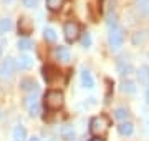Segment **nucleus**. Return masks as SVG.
Instances as JSON below:
<instances>
[{"instance_id":"f257e3e1","label":"nucleus","mask_w":149,"mask_h":141,"mask_svg":"<svg viewBox=\"0 0 149 141\" xmlns=\"http://www.w3.org/2000/svg\"><path fill=\"white\" fill-rule=\"evenodd\" d=\"M109 126H111V121H109V118H108L106 114L95 116L90 121V131H91V135H95L96 138H101V136L106 135Z\"/></svg>"},{"instance_id":"f03ea898","label":"nucleus","mask_w":149,"mask_h":141,"mask_svg":"<svg viewBox=\"0 0 149 141\" xmlns=\"http://www.w3.org/2000/svg\"><path fill=\"white\" fill-rule=\"evenodd\" d=\"M123 42H124V30L121 27H114L109 30V35H108V43H109V48L111 50H119L123 47Z\"/></svg>"},{"instance_id":"7ed1b4c3","label":"nucleus","mask_w":149,"mask_h":141,"mask_svg":"<svg viewBox=\"0 0 149 141\" xmlns=\"http://www.w3.org/2000/svg\"><path fill=\"white\" fill-rule=\"evenodd\" d=\"M45 106L50 110H58L63 106V93L52 90L45 95Z\"/></svg>"},{"instance_id":"20e7f679","label":"nucleus","mask_w":149,"mask_h":141,"mask_svg":"<svg viewBox=\"0 0 149 141\" xmlns=\"http://www.w3.org/2000/svg\"><path fill=\"white\" fill-rule=\"evenodd\" d=\"M63 32H65V38H66V42L71 43V42H74L76 38L80 37V23L70 20V22L65 23Z\"/></svg>"},{"instance_id":"39448f33","label":"nucleus","mask_w":149,"mask_h":141,"mask_svg":"<svg viewBox=\"0 0 149 141\" xmlns=\"http://www.w3.org/2000/svg\"><path fill=\"white\" fill-rule=\"evenodd\" d=\"M15 68H17V63L13 58H7L3 61V65L0 66V75H3L5 78H12L13 73H15Z\"/></svg>"},{"instance_id":"423d86ee","label":"nucleus","mask_w":149,"mask_h":141,"mask_svg":"<svg viewBox=\"0 0 149 141\" xmlns=\"http://www.w3.org/2000/svg\"><path fill=\"white\" fill-rule=\"evenodd\" d=\"M116 70L121 76H128V75L133 73V65H131V61H129L128 58H121V60H118Z\"/></svg>"},{"instance_id":"0eeeda50","label":"nucleus","mask_w":149,"mask_h":141,"mask_svg":"<svg viewBox=\"0 0 149 141\" xmlns=\"http://www.w3.org/2000/svg\"><path fill=\"white\" fill-rule=\"evenodd\" d=\"M58 76H60V70L56 68V66H53V65H45L43 66V78H45L47 83L56 80Z\"/></svg>"},{"instance_id":"6e6552de","label":"nucleus","mask_w":149,"mask_h":141,"mask_svg":"<svg viewBox=\"0 0 149 141\" xmlns=\"http://www.w3.org/2000/svg\"><path fill=\"white\" fill-rule=\"evenodd\" d=\"M18 32H20L22 35H30V33L33 32L32 20L27 18V17H22L20 20H18Z\"/></svg>"},{"instance_id":"1a4fd4ad","label":"nucleus","mask_w":149,"mask_h":141,"mask_svg":"<svg viewBox=\"0 0 149 141\" xmlns=\"http://www.w3.org/2000/svg\"><path fill=\"white\" fill-rule=\"evenodd\" d=\"M60 135L65 141H76V133H74V128L71 125H65L60 131Z\"/></svg>"},{"instance_id":"9d476101","label":"nucleus","mask_w":149,"mask_h":141,"mask_svg":"<svg viewBox=\"0 0 149 141\" xmlns=\"http://www.w3.org/2000/svg\"><path fill=\"white\" fill-rule=\"evenodd\" d=\"M17 66L20 70H30L33 66V58L28 55H20V58L17 60Z\"/></svg>"},{"instance_id":"9b49d317","label":"nucleus","mask_w":149,"mask_h":141,"mask_svg":"<svg viewBox=\"0 0 149 141\" xmlns=\"http://www.w3.org/2000/svg\"><path fill=\"white\" fill-rule=\"evenodd\" d=\"M20 87H22V90H25V91H30V93H33V95H37V93H38V85L33 82V80H30V78H25V80H22Z\"/></svg>"},{"instance_id":"f8f14e48","label":"nucleus","mask_w":149,"mask_h":141,"mask_svg":"<svg viewBox=\"0 0 149 141\" xmlns=\"http://www.w3.org/2000/svg\"><path fill=\"white\" fill-rule=\"evenodd\" d=\"M81 83H83V87L85 88H95V80H93V76L88 70H83L81 71Z\"/></svg>"},{"instance_id":"ddd939ff","label":"nucleus","mask_w":149,"mask_h":141,"mask_svg":"<svg viewBox=\"0 0 149 141\" xmlns=\"http://www.w3.org/2000/svg\"><path fill=\"white\" fill-rule=\"evenodd\" d=\"M118 131H119V135H123V136H131L133 131H134V125L129 123V121H123L121 125L118 126Z\"/></svg>"},{"instance_id":"4468645a","label":"nucleus","mask_w":149,"mask_h":141,"mask_svg":"<svg viewBox=\"0 0 149 141\" xmlns=\"http://www.w3.org/2000/svg\"><path fill=\"white\" fill-rule=\"evenodd\" d=\"M55 57H56L60 61L66 63V61H70V50L66 48V47H58V48L55 50Z\"/></svg>"},{"instance_id":"2eb2a0df","label":"nucleus","mask_w":149,"mask_h":141,"mask_svg":"<svg viewBox=\"0 0 149 141\" xmlns=\"http://www.w3.org/2000/svg\"><path fill=\"white\" fill-rule=\"evenodd\" d=\"M138 78H139V83H143V85H148L149 87V66H141L138 71Z\"/></svg>"},{"instance_id":"dca6fc26","label":"nucleus","mask_w":149,"mask_h":141,"mask_svg":"<svg viewBox=\"0 0 149 141\" xmlns=\"http://www.w3.org/2000/svg\"><path fill=\"white\" fill-rule=\"evenodd\" d=\"M25 138H27L25 128H23L22 125L15 126V128H13V141H25Z\"/></svg>"},{"instance_id":"f3484780","label":"nucleus","mask_w":149,"mask_h":141,"mask_svg":"<svg viewBox=\"0 0 149 141\" xmlns=\"http://www.w3.org/2000/svg\"><path fill=\"white\" fill-rule=\"evenodd\" d=\"M13 27V23H12L10 18H0V35H5L8 33Z\"/></svg>"},{"instance_id":"a211bd4d","label":"nucleus","mask_w":149,"mask_h":141,"mask_svg":"<svg viewBox=\"0 0 149 141\" xmlns=\"http://www.w3.org/2000/svg\"><path fill=\"white\" fill-rule=\"evenodd\" d=\"M148 40V32H144V30H141V32H136L133 35V43L134 45H141L144 43Z\"/></svg>"},{"instance_id":"6ab92c4d","label":"nucleus","mask_w":149,"mask_h":141,"mask_svg":"<svg viewBox=\"0 0 149 141\" xmlns=\"http://www.w3.org/2000/svg\"><path fill=\"white\" fill-rule=\"evenodd\" d=\"M119 88H121L123 93H134V91H136V85H134V82H129V80L123 82Z\"/></svg>"},{"instance_id":"aec40b11","label":"nucleus","mask_w":149,"mask_h":141,"mask_svg":"<svg viewBox=\"0 0 149 141\" xmlns=\"http://www.w3.org/2000/svg\"><path fill=\"white\" fill-rule=\"evenodd\" d=\"M63 3H65V0H47V7L52 12L60 10V8L63 7Z\"/></svg>"},{"instance_id":"412c9836","label":"nucleus","mask_w":149,"mask_h":141,"mask_svg":"<svg viewBox=\"0 0 149 141\" xmlns=\"http://www.w3.org/2000/svg\"><path fill=\"white\" fill-rule=\"evenodd\" d=\"M43 37H45L47 42H56V32L52 27H47L43 30Z\"/></svg>"},{"instance_id":"4be33fe9","label":"nucleus","mask_w":149,"mask_h":141,"mask_svg":"<svg viewBox=\"0 0 149 141\" xmlns=\"http://www.w3.org/2000/svg\"><path fill=\"white\" fill-rule=\"evenodd\" d=\"M17 47L20 50H30L33 47V43H32V40H28V38H20L18 43H17Z\"/></svg>"},{"instance_id":"5701e85b","label":"nucleus","mask_w":149,"mask_h":141,"mask_svg":"<svg viewBox=\"0 0 149 141\" xmlns=\"http://www.w3.org/2000/svg\"><path fill=\"white\" fill-rule=\"evenodd\" d=\"M128 114H129V111H128L126 108H123V106H121V108H116V110H114V118L121 119V121L128 118Z\"/></svg>"},{"instance_id":"b1692460","label":"nucleus","mask_w":149,"mask_h":141,"mask_svg":"<svg viewBox=\"0 0 149 141\" xmlns=\"http://www.w3.org/2000/svg\"><path fill=\"white\" fill-rule=\"evenodd\" d=\"M81 45H83L85 48H90V47H91V35L88 32L81 35Z\"/></svg>"},{"instance_id":"393cba45","label":"nucleus","mask_w":149,"mask_h":141,"mask_svg":"<svg viewBox=\"0 0 149 141\" xmlns=\"http://www.w3.org/2000/svg\"><path fill=\"white\" fill-rule=\"evenodd\" d=\"M23 5L27 8H35L38 5V0H23Z\"/></svg>"},{"instance_id":"a878e982","label":"nucleus","mask_w":149,"mask_h":141,"mask_svg":"<svg viewBox=\"0 0 149 141\" xmlns=\"http://www.w3.org/2000/svg\"><path fill=\"white\" fill-rule=\"evenodd\" d=\"M28 111H30V114H32V116H38V114H40V106H38V103L33 105V106H30V108H28Z\"/></svg>"},{"instance_id":"bb28decb","label":"nucleus","mask_w":149,"mask_h":141,"mask_svg":"<svg viewBox=\"0 0 149 141\" xmlns=\"http://www.w3.org/2000/svg\"><path fill=\"white\" fill-rule=\"evenodd\" d=\"M3 45H7V42L3 38H0V55H2V50H3Z\"/></svg>"},{"instance_id":"cd10ccee","label":"nucleus","mask_w":149,"mask_h":141,"mask_svg":"<svg viewBox=\"0 0 149 141\" xmlns=\"http://www.w3.org/2000/svg\"><path fill=\"white\" fill-rule=\"evenodd\" d=\"M146 101L149 103V87H148V90H146Z\"/></svg>"},{"instance_id":"c85d7f7f","label":"nucleus","mask_w":149,"mask_h":141,"mask_svg":"<svg viewBox=\"0 0 149 141\" xmlns=\"http://www.w3.org/2000/svg\"><path fill=\"white\" fill-rule=\"evenodd\" d=\"M28 141H40V140H38L37 136H33V138H30V140H28Z\"/></svg>"},{"instance_id":"c756f323","label":"nucleus","mask_w":149,"mask_h":141,"mask_svg":"<svg viewBox=\"0 0 149 141\" xmlns=\"http://www.w3.org/2000/svg\"><path fill=\"white\" fill-rule=\"evenodd\" d=\"M90 141H103L101 138H93V140H90Z\"/></svg>"},{"instance_id":"7c9ffc66","label":"nucleus","mask_w":149,"mask_h":141,"mask_svg":"<svg viewBox=\"0 0 149 141\" xmlns=\"http://www.w3.org/2000/svg\"><path fill=\"white\" fill-rule=\"evenodd\" d=\"M139 2H144V0H136V3H139Z\"/></svg>"},{"instance_id":"2f4dec72","label":"nucleus","mask_w":149,"mask_h":141,"mask_svg":"<svg viewBox=\"0 0 149 141\" xmlns=\"http://www.w3.org/2000/svg\"><path fill=\"white\" fill-rule=\"evenodd\" d=\"M5 2H12V0H5Z\"/></svg>"},{"instance_id":"473e14b6","label":"nucleus","mask_w":149,"mask_h":141,"mask_svg":"<svg viewBox=\"0 0 149 141\" xmlns=\"http://www.w3.org/2000/svg\"><path fill=\"white\" fill-rule=\"evenodd\" d=\"M50 141H56V140H50Z\"/></svg>"},{"instance_id":"72a5a7b5","label":"nucleus","mask_w":149,"mask_h":141,"mask_svg":"<svg viewBox=\"0 0 149 141\" xmlns=\"http://www.w3.org/2000/svg\"><path fill=\"white\" fill-rule=\"evenodd\" d=\"M101 2H103V0H100V3H101Z\"/></svg>"},{"instance_id":"f704fd0d","label":"nucleus","mask_w":149,"mask_h":141,"mask_svg":"<svg viewBox=\"0 0 149 141\" xmlns=\"http://www.w3.org/2000/svg\"><path fill=\"white\" fill-rule=\"evenodd\" d=\"M0 116H2V111H0Z\"/></svg>"},{"instance_id":"c9c22d12","label":"nucleus","mask_w":149,"mask_h":141,"mask_svg":"<svg viewBox=\"0 0 149 141\" xmlns=\"http://www.w3.org/2000/svg\"><path fill=\"white\" fill-rule=\"evenodd\" d=\"M148 55H149V53H148Z\"/></svg>"}]
</instances>
